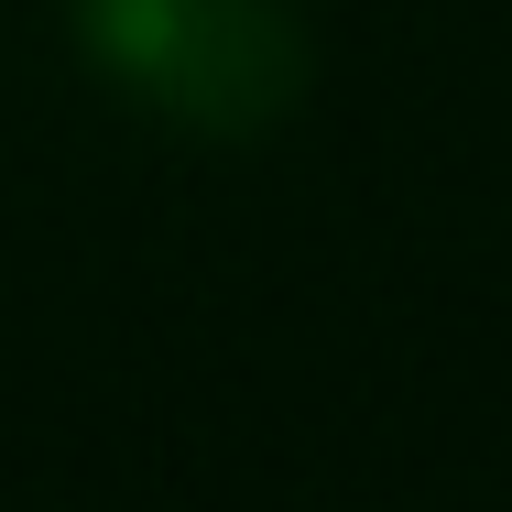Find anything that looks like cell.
I'll return each mask as SVG.
<instances>
[{
  "mask_svg": "<svg viewBox=\"0 0 512 512\" xmlns=\"http://www.w3.org/2000/svg\"><path fill=\"white\" fill-rule=\"evenodd\" d=\"M77 44L131 109L197 142H251L306 99L295 0H77Z\"/></svg>",
  "mask_w": 512,
  "mask_h": 512,
  "instance_id": "1",
  "label": "cell"
}]
</instances>
